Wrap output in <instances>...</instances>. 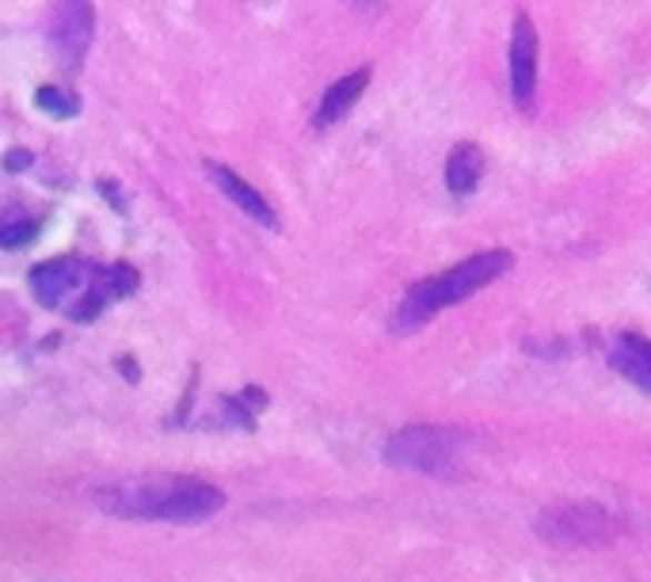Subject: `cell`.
<instances>
[{
	"mask_svg": "<svg viewBox=\"0 0 651 582\" xmlns=\"http://www.w3.org/2000/svg\"><path fill=\"white\" fill-rule=\"evenodd\" d=\"M39 232H42L39 218H8V221H0V248H4V252H20V248L39 240Z\"/></svg>",
	"mask_w": 651,
	"mask_h": 582,
	"instance_id": "13",
	"label": "cell"
},
{
	"mask_svg": "<svg viewBox=\"0 0 651 582\" xmlns=\"http://www.w3.org/2000/svg\"><path fill=\"white\" fill-rule=\"evenodd\" d=\"M511 267H514V255L503 252V248H495V252L472 255V259H465V263L434 274V279L415 282L412 290L404 293V301H400L397 317H392V328H400V331L423 328L427 320L439 317L442 309H450V304L465 301L469 293H477V290H484V285H492L495 279H503Z\"/></svg>",
	"mask_w": 651,
	"mask_h": 582,
	"instance_id": "2",
	"label": "cell"
},
{
	"mask_svg": "<svg viewBox=\"0 0 651 582\" xmlns=\"http://www.w3.org/2000/svg\"><path fill=\"white\" fill-rule=\"evenodd\" d=\"M480 179H484V152H480V146H469V141L453 146L450 160H445V187H450V194L465 199V194L480 187Z\"/></svg>",
	"mask_w": 651,
	"mask_h": 582,
	"instance_id": "11",
	"label": "cell"
},
{
	"mask_svg": "<svg viewBox=\"0 0 651 582\" xmlns=\"http://www.w3.org/2000/svg\"><path fill=\"white\" fill-rule=\"evenodd\" d=\"M533 88H538V31L530 16L519 12L511 31V96L522 111L533 103Z\"/></svg>",
	"mask_w": 651,
	"mask_h": 582,
	"instance_id": "7",
	"label": "cell"
},
{
	"mask_svg": "<svg viewBox=\"0 0 651 582\" xmlns=\"http://www.w3.org/2000/svg\"><path fill=\"white\" fill-rule=\"evenodd\" d=\"M538 533L552 544H583L587 549V544H605L618 533V525H613V518L602 506L575 503V506L545 510L538 518Z\"/></svg>",
	"mask_w": 651,
	"mask_h": 582,
	"instance_id": "4",
	"label": "cell"
},
{
	"mask_svg": "<svg viewBox=\"0 0 651 582\" xmlns=\"http://www.w3.org/2000/svg\"><path fill=\"white\" fill-rule=\"evenodd\" d=\"M92 27H96V8L80 4V0H69V4L53 8L50 20V47L58 53V61L66 66H80L84 61L88 47H92Z\"/></svg>",
	"mask_w": 651,
	"mask_h": 582,
	"instance_id": "6",
	"label": "cell"
},
{
	"mask_svg": "<svg viewBox=\"0 0 651 582\" xmlns=\"http://www.w3.org/2000/svg\"><path fill=\"white\" fill-rule=\"evenodd\" d=\"M96 506L111 518L127 522H168V525H199L210 522L226 506V491L202 476H133L107 483L96 491Z\"/></svg>",
	"mask_w": 651,
	"mask_h": 582,
	"instance_id": "1",
	"label": "cell"
},
{
	"mask_svg": "<svg viewBox=\"0 0 651 582\" xmlns=\"http://www.w3.org/2000/svg\"><path fill=\"white\" fill-rule=\"evenodd\" d=\"M610 362L621 378L651 397V339L637 335V331H621L610 343Z\"/></svg>",
	"mask_w": 651,
	"mask_h": 582,
	"instance_id": "9",
	"label": "cell"
},
{
	"mask_svg": "<svg viewBox=\"0 0 651 582\" xmlns=\"http://www.w3.org/2000/svg\"><path fill=\"white\" fill-rule=\"evenodd\" d=\"M31 149H12V152H8V157H4V168H8V172H23V168H31Z\"/></svg>",
	"mask_w": 651,
	"mask_h": 582,
	"instance_id": "14",
	"label": "cell"
},
{
	"mask_svg": "<svg viewBox=\"0 0 651 582\" xmlns=\"http://www.w3.org/2000/svg\"><path fill=\"white\" fill-rule=\"evenodd\" d=\"M461 442H465V431H458V427L415 423L389 438L385 461L397 464V469H412V472H442L445 464L458 456Z\"/></svg>",
	"mask_w": 651,
	"mask_h": 582,
	"instance_id": "3",
	"label": "cell"
},
{
	"mask_svg": "<svg viewBox=\"0 0 651 582\" xmlns=\"http://www.w3.org/2000/svg\"><path fill=\"white\" fill-rule=\"evenodd\" d=\"M207 172H210L213 183H218V191L226 194V199L233 205H240L248 218L260 221L263 229H279V213L271 210V202H267L263 194L256 191L252 183H248V179H240L233 168H226V164H207Z\"/></svg>",
	"mask_w": 651,
	"mask_h": 582,
	"instance_id": "8",
	"label": "cell"
},
{
	"mask_svg": "<svg viewBox=\"0 0 651 582\" xmlns=\"http://www.w3.org/2000/svg\"><path fill=\"white\" fill-rule=\"evenodd\" d=\"M96 279V267L80 255H58L47 259L31 271V293L39 298L42 309H58L61 301H69L77 290H88V282Z\"/></svg>",
	"mask_w": 651,
	"mask_h": 582,
	"instance_id": "5",
	"label": "cell"
},
{
	"mask_svg": "<svg viewBox=\"0 0 651 582\" xmlns=\"http://www.w3.org/2000/svg\"><path fill=\"white\" fill-rule=\"evenodd\" d=\"M34 107L39 111L53 114V119H77L80 114V96L73 92V88H58V84H42L39 92H34Z\"/></svg>",
	"mask_w": 651,
	"mask_h": 582,
	"instance_id": "12",
	"label": "cell"
},
{
	"mask_svg": "<svg viewBox=\"0 0 651 582\" xmlns=\"http://www.w3.org/2000/svg\"><path fill=\"white\" fill-rule=\"evenodd\" d=\"M365 84H370V69H354V73L339 77L335 84L324 92V100H320L313 127L317 130H328V127H335V122H343L347 114H351V107L362 100Z\"/></svg>",
	"mask_w": 651,
	"mask_h": 582,
	"instance_id": "10",
	"label": "cell"
},
{
	"mask_svg": "<svg viewBox=\"0 0 651 582\" xmlns=\"http://www.w3.org/2000/svg\"><path fill=\"white\" fill-rule=\"evenodd\" d=\"M119 370H127V378L138 381V365H133V358H119Z\"/></svg>",
	"mask_w": 651,
	"mask_h": 582,
	"instance_id": "15",
	"label": "cell"
}]
</instances>
